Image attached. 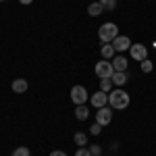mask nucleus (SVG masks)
I'll return each instance as SVG.
<instances>
[{"mask_svg": "<svg viewBox=\"0 0 156 156\" xmlns=\"http://www.w3.org/2000/svg\"><path fill=\"white\" fill-rule=\"evenodd\" d=\"M129 102H131V96L123 87H115L112 92H108V106L112 110H125Z\"/></svg>", "mask_w": 156, "mask_h": 156, "instance_id": "obj_1", "label": "nucleus"}, {"mask_svg": "<svg viewBox=\"0 0 156 156\" xmlns=\"http://www.w3.org/2000/svg\"><path fill=\"white\" fill-rule=\"evenodd\" d=\"M119 36V27H117V23H102L100 25V29H98V37H100V42L102 44H110L115 37Z\"/></svg>", "mask_w": 156, "mask_h": 156, "instance_id": "obj_2", "label": "nucleus"}, {"mask_svg": "<svg viewBox=\"0 0 156 156\" xmlns=\"http://www.w3.org/2000/svg\"><path fill=\"white\" fill-rule=\"evenodd\" d=\"M90 100V94H87V90H85L83 85H73L71 87V102L75 106H81Z\"/></svg>", "mask_w": 156, "mask_h": 156, "instance_id": "obj_3", "label": "nucleus"}, {"mask_svg": "<svg viewBox=\"0 0 156 156\" xmlns=\"http://www.w3.org/2000/svg\"><path fill=\"white\" fill-rule=\"evenodd\" d=\"M94 73H96L100 79H110V77H112V73H115V67H112V62H110V60L102 58L100 62H96Z\"/></svg>", "mask_w": 156, "mask_h": 156, "instance_id": "obj_4", "label": "nucleus"}, {"mask_svg": "<svg viewBox=\"0 0 156 156\" xmlns=\"http://www.w3.org/2000/svg\"><path fill=\"white\" fill-rule=\"evenodd\" d=\"M110 44H112V48H115V52H117V54H123V52H127V50L131 48L133 42H131L127 36H121V34H119V36L115 37Z\"/></svg>", "mask_w": 156, "mask_h": 156, "instance_id": "obj_5", "label": "nucleus"}, {"mask_svg": "<svg viewBox=\"0 0 156 156\" xmlns=\"http://www.w3.org/2000/svg\"><path fill=\"white\" fill-rule=\"evenodd\" d=\"M129 54H131L133 60H137V62H142V60L148 58V48H146L144 44H131V48H129Z\"/></svg>", "mask_w": 156, "mask_h": 156, "instance_id": "obj_6", "label": "nucleus"}, {"mask_svg": "<svg viewBox=\"0 0 156 156\" xmlns=\"http://www.w3.org/2000/svg\"><path fill=\"white\" fill-rule=\"evenodd\" d=\"M110 121H112V108H110V106L98 108V112H96V123H100L102 127H106Z\"/></svg>", "mask_w": 156, "mask_h": 156, "instance_id": "obj_7", "label": "nucleus"}, {"mask_svg": "<svg viewBox=\"0 0 156 156\" xmlns=\"http://www.w3.org/2000/svg\"><path fill=\"white\" fill-rule=\"evenodd\" d=\"M90 104H92L94 108L106 106V104H108V94H106V92H102V90H98L96 94H92V96H90Z\"/></svg>", "mask_w": 156, "mask_h": 156, "instance_id": "obj_8", "label": "nucleus"}, {"mask_svg": "<svg viewBox=\"0 0 156 156\" xmlns=\"http://www.w3.org/2000/svg\"><path fill=\"white\" fill-rule=\"evenodd\" d=\"M112 62V67H115V71H127V65H129V60L125 54H117L115 58L110 60Z\"/></svg>", "mask_w": 156, "mask_h": 156, "instance_id": "obj_9", "label": "nucleus"}, {"mask_svg": "<svg viewBox=\"0 0 156 156\" xmlns=\"http://www.w3.org/2000/svg\"><path fill=\"white\" fill-rule=\"evenodd\" d=\"M112 83L117 85V87H123V85L127 83V79H129V75H127V71H115L112 73Z\"/></svg>", "mask_w": 156, "mask_h": 156, "instance_id": "obj_10", "label": "nucleus"}, {"mask_svg": "<svg viewBox=\"0 0 156 156\" xmlns=\"http://www.w3.org/2000/svg\"><path fill=\"white\" fill-rule=\"evenodd\" d=\"M11 87H12L15 94H25V92L29 90V83H27V79H15Z\"/></svg>", "mask_w": 156, "mask_h": 156, "instance_id": "obj_11", "label": "nucleus"}, {"mask_svg": "<svg viewBox=\"0 0 156 156\" xmlns=\"http://www.w3.org/2000/svg\"><path fill=\"white\" fill-rule=\"evenodd\" d=\"M100 56L104 60H112L115 56H117V52H115V48H112V44H102V48H100Z\"/></svg>", "mask_w": 156, "mask_h": 156, "instance_id": "obj_12", "label": "nucleus"}, {"mask_svg": "<svg viewBox=\"0 0 156 156\" xmlns=\"http://www.w3.org/2000/svg\"><path fill=\"white\" fill-rule=\"evenodd\" d=\"M87 12H90V17H98V15L104 12V6H102L100 2H90V4H87Z\"/></svg>", "mask_w": 156, "mask_h": 156, "instance_id": "obj_13", "label": "nucleus"}, {"mask_svg": "<svg viewBox=\"0 0 156 156\" xmlns=\"http://www.w3.org/2000/svg\"><path fill=\"white\" fill-rule=\"evenodd\" d=\"M87 117H90V108L85 106V104H81V106L75 108V119L77 121H85Z\"/></svg>", "mask_w": 156, "mask_h": 156, "instance_id": "obj_14", "label": "nucleus"}, {"mask_svg": "<svg viewBox=\"0 0 156 156\" xmlns=\"http://www.w3.org/2000/svg\"><path fill=\"white\" fill-rule=\"evenodd\" d=\"M73 142L79 146V148H81V146H87V135H85L83 131H77L75 135H73Z\"/></svg>", "mask_w": 156, "mask_h": 156, "instance_id": "obj_15", "label": "nucleus"}, {"mask_svg": "<svg viewBox=\"0 0 156 156\" xmlns=\"http://www.w3.org/2000/svg\"><path fill=\"white\" fill-rule=\"evenodd\" d=\"M12 156H31V150L27 146H19V148L12 150Z\"/></svg>", "mask_w": 156, "mask_h": 156, "instance_id": "obj_16", "label": "nucleus"}, {"mask_svg": "<svg viewBox=\"0 0 156 156\" xmlns=\"http://www.w3.org/2000/svg\"><path fill=\"white\" fill-rule=\"evenodd\" d=\"M112 79H100V90H102V92H112Z\"/></svg>", "mask_w": 156, "mask_h": 156, "instance_id": "obj_17", "label": "nucleus"}, {"mask_svg": "<svg viewBox=\"0 0 156 156\" xmlns=\"http://www.w3.org/2000/svg\"><path fill=\"white\" fill-rule=\"evenodd\" d=\"M140 69H142V73H152V69H154V65H152V60H142L140 62Z\"/></svg>", "mask_w": 156, "mask_h": 156, "instance_id": "obj_18", "label": "nucleus"}, {"mask_svg": "<svg viewBox=\"0 0 156 156\" xmlns=\"http://www.w3.org/2000/svg\"><path fill=\"white\" fill-rule=\"evenodd\" d=\"M102 6H104V11H115L117 9V0H98Z\"/></svg>", "mask_w": 156, "mask_h": 156, "instance_id": "obj_19", "label": "nucleus"}, {"mask_svg": "<svg viewBox=\"0 0 156 156\" xmlns=\"http://www.w3.org/2000/svg\"><path fill=\"white\" fill-rule=\"evenodd\" d=\"M90 152H92V156H102V148H100V144H90Z\"/></svg>", "mask_w": 156, "mask_h": 156, "instance_id": "obj_20", "label": "nucleus"}, {"mask_svg": "<svg viewBox=\"0 0 156 156\" xmlns=\"http://www.w3.org/2000/svg\"><path fill=\"white\" fill-rule=\"evenodd\" d=\"M75 156H92V152H90V148H85V146H81V148H77V152H75Z\"/></svg>", "mask_w": 156, "mask_h": 156, "instance_id": "obj_21", "label": "nucleus"}, {"mask_svg": "<svg viewBox=\"0 0 156 156\" xmlns=\"http://www.w3.org/2000/svg\"><path fill=\"white\" fill-rule=\"evenodd\" d=\"M100 131H102V125H100V123H94V125L90 127V133H92V135H100Z\"/></svg>", "mask_w": 156, "mask_h": 156, "instance_id": "obj_22", "label": "nucleus"}, {"mask_svg": "<svg viewBox=\"0 0 156 156\" xmlns=\"http://www.w3.org/2000/svg\"><path fill=\"white\" fill-rule=\"evenodd\" d=\"M50 156H67V152H62V150H54V152H50Z\"/></svg>", "mask_w": 156, "mask_h": 156, "instance_id": "obj_23", "label": "nucleus"}, {"mask_svg": "<svg viewBox=\"0 0 156 156\" xmlns=\"http://www.w3.org/2000/svg\"><path fill=\"white\" fill-rule=\"evenodd\" d=\"M19 2H21V4H25V6H27V4H31V2H34V0H19Z\"/></svg>", "mask_w": 156, "mask_h": 156, "instance_id": "obj_24", "label": "nucleus"}, {"mask_svg": "<svg viewBox=\"0 0 156 156\" xmlns=\"http://www.w3.org/2000/svg\"><path fill=\"white\" fill-rule=\"evenodd\" d=\"M0 2H4V0H0Z\"/></svg>", "mask_w": 156, "mask_h": 156, "instance_id": "obj_25", "label": "nucleus"}]
</instances>
